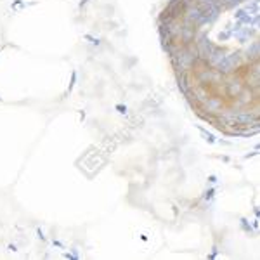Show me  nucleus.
Masks as SVG:
<instances>
[{"label": "nucleus", "instance_id": "obj_1", "mask_svg": "<svg viewBox=\"0 0 260 260\" xmlns=\"http://www.w3.org/2000/svg\"><path fill=\"white\" fill-rule=\"evenodd\" d=\"M116 109L120 111V113H127V108H125V106H121V104H118V106H116Z\"/></svg>", "mask_w": 260, "mask_h": 260}, {"label": "nucleus", "instance_id": "obj_2", "mask_svg": "<svg viewBox=\"0 0 260 260\" xmlns=\"http://www.w3.org/2000/svg\"><path fill=\"white\" fill-rule=\"evenodd\" d=\"M87 2H89V0H82V2H80V7H83V5H85Z\"/></svg>", "mask_w": 260, "mask_h": 260}]
</instances>
